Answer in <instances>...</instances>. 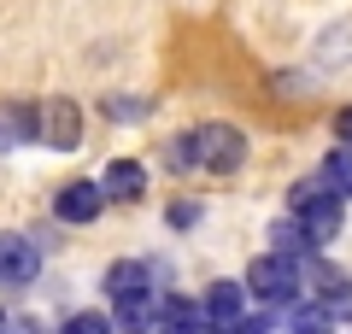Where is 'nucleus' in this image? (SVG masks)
Listing matches in <instances>:
<instances>
[{
    "instance_id": "aec40b11",
    "label": "nucleus",
    "mask_w": 352,
    "mask_h": 334,
    "mask_svg": "<svg viewBox=\"0 0 352 334\" xmlns=\"http://www.w3.org/2000/svg\"><path fill=\"white\" fill-rule=\"evenodd\" d=\"M141 111H147V100H106V118H141Z\"/></svg>"
},
{
    "instance_id": "0eeeda50",
    "label": "nucleus",
    "mask_w": 352,
    "mask_h": 334,
    "mask_svg": "<svg viewBox=\"0 0 352 334\" xmlns=\"http://www.w3.org/2000/svg\"><path fill=\"white\" fill-rule=\"evenodd\" d=\"M311 293H317V305H329L340 322H352V276L340 270V264L311 258Z\"/></svg>"
},
{
    "instance_id": "9d476101",
    "label": "nucleus",
    "mask_w": 352,
    "mask_h": 334,
    "mask_svg": "<svg viewBox=\"0 0 352 334\" xmlns=\"http://www.w3.org/2000/svg\"><path fill=\"white\" fill-rule=\"evenodd\" d=\"M247 282H229V276H223V282H212V287H206V293H200V305H206V322H217V329H229V322H235V317H247Z\"/></svg>"
},
{
    "instance_id": "4be33fe9",
    "label": "nucleus",
    "mask_w": 352,
    "mask_h": 334,
    "mask_svg": "<svg viewBox=\"0 0 352 334\" xmlns=\"http://www.w3.org/2000/svg\"><path fill=\"white\" fill-rule=\"evenodd\" d=\"M182 334H223L217 322H200V329H182Z\"/></svg>"
},
{
    "instance_id": "412c9836",
    "label": "nucleus",
    "mask_w": 352,
    "mask_h": 334,
    "mask_svg": "<svg viewBox=\"0 0 352 334\" xmlns=\"http://www.w3.org/2000/svg\"><path fill=\"white\" fill-rule=\"evenodd\" d=\"M335 141H340V147H352V106L335 111Z\"/></svg>"
},
{
    "instance_id": "7ed1b4c3",
    "label": "nucleus",
    "mask_w": 352,
    "mask_h": 334,
    "mask_svg": "<svg viewBox=\"0 0 352 334\" xmlns=\"http://www.w3.org/2000/svg\"><path fill=\"white\" fill-rule=\"evenodd\" d=\"M241 164H247V129H235V124H200V170L235 176Z\"/></svg>"
},
{
    "instance_id": "20e7f679",
    "label": "nucleus",
    "mask_w": 352,
    "mask_h": 334,
    "mask_svg": "<svg viewBox=\"0 0 352 334\" xmlns=\"http://www.w3.org/2000/svg\"><path fill=\"white\" fill-rule=\"evenodd\" d=\"M106 205H112V199H106L100 182H65L59 194H53V217H59L65 229H88V223H100Z\"/></svg>"
},
{
    "instance_id": "6e6552de",
    "label": "nucleus",
    "mask_w": 352,
    "mask_h": 334,
    "mask_svg": "<svg viewBox=\"0 0 352 334\" xmlns=\"http://www.w3.org/2000/svg\"><path fill=\"white\" fill-rule=\"evenodd\" d=\"M159 287H141V293H124V299H112V322H118V334H153L159 329Z\"/></svg>"
},
{
    "instance_id": "6ab92c4d",
    "label": "nucleus",
    "mask_w": 352,
    "mask_h": 334,
    "mask_svg": "<svg viewBox=\"0 0 352 334\" xmlns=\"http://www.w3.org/2000/svg\"><path fill=\"white\" fill-rule=\"evenodd\" d=\"M276 317H282V311H276ZM276 317H235L223 334H282V322H276Z\"/></svg>"
},
{
    "instance_id": "423d86ee",
    "label": "nucleus",
    "mask_w": 352,
    "mask_h": 334,
    "mask_svg": "<svg viewBox=\"0 0 352 334\" xmlns=\"http://www.w3.org/2000/svg\"><path fill=\"white\" fill-rule=\"evenodd\" d=\"M41 276V247L30 235H18V229H6L0 235V282L6 287H24Z\"/></svg>"
},
{
    "instance_id": "39448f33",
    "label": "nucleus",
    "mask_w": 352,
    "mask_h": 334,
    "mask_svg": "<svg viewBox=\"0 0 352 334\" xmlns=\"http://www.w3.org/2000/svg\"><path fill=\"white\" fill-rule=\"evenodd\" d=\"M36 124H41V141H47L53 153H71L76 141H82V111H76V100H41Z\"/></svg>"
},
{
    "instance_id": "ddd939ff",
    "label": "nucleus",
    "mask_w": 352,
    "mask_h": 334,
    "mask_svg": "<svg viewBox=\"0 0 352 334\" xmlns=\"http://www.w3.org/2000/svg\"><path fill=\"white\" fill-rule=\"evenodd\" d=\"M282 334H340V317L329 305H288L282 311Z\"/></svg>"
},
{
    "instance_id": "4468645a",
    "label": "nucleus",
    "mask_w": 352,
    "mask_h": 334,
    "mask_svg": "<svg viewBox=\"0 0 352 334\" xmlns=\"http://www.w3.org/2000/svg\"><path fill=\"white\" fill-rule=\"evenodd\" d=\"M200 322H206V305H200V299H188V293H164V299H159V329H164V334L200 329Z\"/></svg>"
},
{
    "instance_id": "9b49d317",
    "label": "nucleus",
    "mask_w": 352,
    "mask_h": 334,
    "mask_svg": "<svg viewBox=\"0 0 352 334\" xmlns=\"http://www.w3.org/2000/svg\"><path fill=\"white\" fill-rule=\"evenodd\" d=\"M270 252H282V258H317V235H311V229H305V217H294V211H288V217H276V223H270Z\"/></svg>"
},
{
    "instance_id": "f03ea898",
    "label": "nucleus",
    "mask_w": 352,
    "mask_h": 334,
    "mask_svg": "<svg viewBox=\"0 0 352 334\" xmlns=\"http://www.w3.org/2000/svg\"><path fill=\"white\" fill-rule=\"evenodd\" d=\"M300 258H282V252H264V258L247 264V293L258 299L264 311H288L300 305Z\"/></svg>"
},
{
    "instance_id": "a211bd4d",
    "label": "nucleus",
    "mask_w": 352,
    "mask_h": 334,
    "mask_svg": "<svg viewBox=\"0 0 352 334\" xmlns=\"http://www.w3.org/2000/svg\"><path fill=\"white\" fill-rule=\"evenodd\" d=\"M200 217H206L200 199H170V211H164V223H170V229H194Z\"/></svg>"
},
{
    "instance_id": "2eb2a0df",
    "label": "nucleus",
    "mask_w": 352,
    "mask_h": 334,
    "mask_svg": "<svg viewBox=\"0 0 352 334\" xmlns=\"http://www.w3.org/2000/svg\"><path fill=\"white\" fill-rule=\"evenodd\" d=\"M317 176H323V188H335L340 199H352V147H335L317 164Z\"/></svg>"
},
{
    "instance_id": "f3484780",
    "label": "nucleus",
    "mask_w": 352,
    "mask_h": 334,
    "mask_svg": "<svg viewBox=\"0 0 352 334\" xmlns=\"http://www.w3.org/2000/svg\"><path fill=\"white\" fill-rule=\"evenodd\" d=\"M65 334H118V322H112V311H71Z\"/></svg>"
},
{
    "instance_id": "f8f14e48",
    "label": "nucleus",
    "mask_w": 352,
    "mask_h": 334,
    "mask_svg": "<svg viewBox=\"0 0 352 334\" xmlns=\"http://www.w3.org/2000/svg\"><path fill=\"white\" fill-rule=\"evenodd\" d=\"M153 270L159 264H147V258H118V264H106V299H124V293H141V287H153Z\"/></svg>"
},
{
    "instance_id": "dca6fc26",
    "label": "nucleus",
    "mask_w": 352,
    "mask_h": 334,
    "mask_svg": "<svg viewBox=\"0 0 352 334\" xmlns=\"http://www.w3.org/2000/svg\"><path fill=\"white\" fill-rule=\"evenodd\" d=\"M164 164H170L176 176H182V170H200V129H188V135H170V141H164Z\"/></svg>"
},
{
    "instance_id": "f257e3e1",
    "label": "nucleus",
    "mask_w": 352,
    "mask_h": 334,
    "mask_svg": "<svg viewBox=\"0 0 352 334\" xmlns=\"http://www.w3.org/2000/svg\"><path fill=\"white\" fill-rule=\"evenodd\" d=\"M288 211H294V217H305V229L317 235V247H329V241L346 229V199H340L335 188H323V176L294 182L288 188Z\"/></svg>"
},
{
    "instance_id": "1a4fd4ad",
    "label": "nucleus",
    "mask_w": 352,
    "mask_h": 334,
    "mask_svg": "<svg viewBox=\"0 0 352 334\" xmlns=\"http://www.w3.org/2000/svg\"><path fill=\"white\" fill-rule=\"evenodd\" d=\"M100 188H106L112 205H135V199L147 194V164H141V159H112L106 176H100Z\"/></svg>"
}]
</instances>
